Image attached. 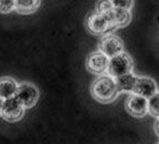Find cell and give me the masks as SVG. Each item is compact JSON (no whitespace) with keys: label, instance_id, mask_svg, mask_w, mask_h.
<instances>
[{"label":"cell","instance_id":"17","mask_svg":"<svg viewBox=\"0 0 159 144\" xmlns=\"http://www.w3.org/2000/svg\"><path fill=\"white\" fill-rule=\"evenodd\" d=\"M111 9H113V6L109 0H98L96 3V9H95V11L104 13V12H107V11Z\"/></svg>","mask_w":159,"mask_h":144},{"label":"cell","instance_id":"8","mask_svg":"<svg viewBox=\"0 0 159 144\" xmlns=\"http://www.w3.org/2000/svg\"><path fill=\"white\" fill-rule=\"evenodd\" d=\"M109 58L101 51L92 52L86 59V69L93 74L101 75L107 71Z\"/></svg>","mask_w":159,"mask_h":144},{"label":"cell","instance_id":"18","mask_svg":"<svg viewBox=\"0 0 159 144\" xmlns=\"http://www.w3.org/2000/svg\"><path fill=\"white\" fill-rule=\"evenodd\" d=\"M155 132H156V134L159 137V118L156 121V123H155Z\"/></svg>","mask_w":159,"mask_h":144},{"label":"cell","instance_id":"16","mask_svg":"<svg viewBox=\"0 0 159 144\" xmlns=\"http://www.w3.org/2000/svg\"><path fill=\"white\" fill-rule=\"evenodd\" d=\"M15 0H0V13H9L15 10Z\"/></svg>","mask_w":159,"mask_h":144},{"label":"cell","instance_id":"15","mask_svg":"<svg viewBox=\"0 0 159 144\" xmlns=\"http://www.w3.org/2000/svg\"><path fill=\"white\" fill-rule=\"evenodd\" d=\"M113 8H122V9L132 10L134 6V0H109Z\"/></svg>","mask_w":159,"mask_h":144},{"label":"cell","instance_id":"19","mask_svg":"<svg viewBox=\"0 0 159 144\" xmlns=\"http://www.w3.org/2000/svg\"><path fill=\"white\" fill-rule=\"evenodd\" d=\"M2 103H3V100L0 98V114H1V109H2Z\"/></svg>","mask_w":159,"mask_h":144},{"label":"cell","instance_id":"1","mask_svg":"<svg viewBox=\"0 0 159 144\" xmlns=\"http://www.w3.org/2000/svg\"><path fill=\"white\" fill-rule=\"evenodd\" d=\"M91 93L95 100L102 103H109L114 101L118 94L115 79L111 75L101 74L92 83Z\"/></svg>","mask_w":159,"mask_h":144},{"label":"cell","instance_id":"2","mask_svg":"<svg viewBox=\"0 0 159 144\" xmlns=\"http://www.w3.org/2000/svg\"><path fill=\"white\" fill-rule=\"evenodd\" d=\"M134 62L130 55L125 52L119 53L117 55L109 58L108 65H107V73L113 78L120 77L133 71Z\"/></svg>","mask_w":159,"mask_h":144},{"label":"cell","instance_id":"20","mask_svg":"<svg viewBox=\"0 0 159 144\" xmlns=\"http://www.w3.org/2000/svg\"><path fill=\"white\" fill-rule=\"evenodd\" d=\"M158 144H159V143H158Z\"/></svg>","mask_w":159,"mask_h":144},{"label":"cell","instance_id":"7","mask_svg":"<svg viewBox=\"0 0 159 144\" xmlns=\"http://www.w3.org/2000/svg\"><path fill=\"white\" fill-rule=\"evenodd\" d=\"M126 110L135 118H143L148 113V99L133 93L126 100Z\"/></svg>","mask_w":159,"mask_h":144},{"label":"cell","instance_id":"13","mask_svg":"<svg viewBox=\"0 0 159 144\" xmlns=\"http://www.w3.org/2000/svg\"><path fill=\"white\" fill-rule=\"evenodd\" d=\"M15 9L21 15L35 12L40 6V0H15Z\"/></svg>","mask_w":159,"mask_h":144},{"label":"cell","instance_id":"11","mask_svg":"<svg viewBox=\"0 0 159 144\" xmlns=\"http://www.w3.org/2000/svg\"><path fill=\"white\" fill-rule=\"evenodd\" d=\"M114 79L117 90H118V93H120V92H133L137 77L135 74H133L132 72H129V73L114 78Z\"/></svg>","mask_w":159,"mask_h":144},{"label":"cell","instance_id":"3","mask_svg":"<svg viewBox=\"0 0 159 144\" xmlns=\"http://www.w3.org/2000/svg\"><path fill=\"white\" fill-rule=\"evenodd\" d=\"M15 97L19 100V102L25 107V109H31L39 101L40 92L34 84L30 82H22L18 84Z\"/></svg>","mask_w":159,"mask_h":144},{"label":"cell","instance_id":"14","mask_svg":"<svg viewBox=\"0 0 159 144\" xmlns=\"http://www.w3.org/2000/svg\"><path fill=\"white\" fill-rule=\"evenodd\" d=\"M148 113L155 118H159V92L148 99Z\"/></svg>","mask_w":159,"mask_h":144},{"label":"cell","instance_id":"9","mask_svg":"<svg viewBox=\"0 0 159 144\" xmlns=\"http://www.w3.org/2000/svg\"><path fill=\"white\" fill-rule=\"evenodd\" d=\"M157 83L154 79L148 77H137L136 83H135L133 93L149 99L157 92Z\"/></svg>","mask_w":159,"mask_h":144},{"label":"cell","instance_id":"10","mask_svg":"<svg viewBox=\"0 0 159 144\" xmlns=\"http://www.w3.org/2000/svg\"><path fill=\"white\" fill-rule=\"evenodd\" d=\"M18 89V83L13 78H0V98L2 100L15 97Z\"/></svg>","mask_w":159,"mask_h":144},{"label":"cell","instance_id":"4","mask_svg":"<svg viewBox=\"0 0 159 144\" xmlns=\"http://www.w3.org/2000/svg\"><path fill=\"white\" fill-rule=\"evenodd\" d=\"M25 107L19 102L16 97L3 100L2 109L0 117L9 123H15L22 119L25 115Z\"/></svg>","mask_w":159,"mask_h":144},{"label":"cell","instance_id":"5","mask_svg":"<svg viewBox=\"0 0 159 144\" xmlns=\"http://www.w3.org/2000/svg\"><path fill=\"white\" fill-rule=\"evenodd\" d=\"M85 25L89 32L93 35H105L111 29H114L105 13L94 11L86 17Z\"/></svg>","mask_w":159,"mask_h":144},{"label":"cell","instance_id":"12","mask_svg":"<svg viewBox=\"0 0 159 144\" xmlns=\"http://www.w3.org/2000/svg\"><path fill=\"white\" fill-rule=\"evenodd\" d=\"M132 21V12L128 9L113 8V22L114 28H124Z\"/></svg>","mask_w":159,"mask_h":144},{"label":"cell","instance_id":"6","mask_svg":"<svg viewBox=\"0 0 159 144\" xmlns=\"http://www.w3.org/2000/svg\"><path fill=\"white\" fill-rule=\"evenodd\" d=\"M99 51L106 57L112 58L119 53L124 52V42L119 37L115 35H106L99 42Z\"/></svg>","mask_w":159,"mask_h":144}]
</instances>
